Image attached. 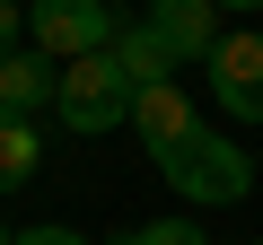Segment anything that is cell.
Returning <instances> with one entry per match:
<instances>
[{
  "label": "cell",
  "mask_w": 263,
  "mask_h": 245,
  "mask_svg": "<svg viewBox=\"0 0 263 245\" xmlns=\"http://www.w3.org/2000/svg\"><path fill=\"white\" fill-rule=\"evenodd\" d=\"M114 245H211V236H202V219H176V210H167V219L132 228V236H114Z\"/></svg>",
  "instance_id": "30bf717a"
},
{
  "label": "cell",
  "mask_w": 263,
  "mask_h": 245,
  "mask_svg": "<svg viewBox=\"0 0 263 245\" xmlns=\"http://www.w3.org/2000/svg\"><path fill=\"white\" fill-rule=\"evenodd\" d=\"M123 18L114 0H27V44L44 62H88V53H114Z\"/></svg>",
  "instance_id": "3957f363"
},
{
  "label": "cell",
  "mask_w": 263,
  "mask_h": 245,
  "mask_svg": "<svg viewBox=\"0 0 263 245\" xmlns=\"http://www.w3.org/2000/svg\"><path fill=\"white\" fill-rule=\"evenodd\" d=\"M53 96H62V62H44L35 44L0 53V114H35V105H53Z\"/></svg>",
  "instance_id": "8992f818"
},
{
  "label": "cell",
  "mask_w": 263,
  "mask_h": 245,
  "mask_svg": "<svg viewBox=\"0 0 263 245\" xmlns=\"http://www.w3.org/2000/svg\"><path fill=\"white\" fill-rule=\"evenodd\" d=\"M44 167V140H35V114H0V201H9L18 184H35Z\"/></svg>",
  "instance_id": "ba28073f"
},
{
  "label": "cell",
  "mask_w": 263,
  "mask_h": 245,
  "mask_svg": "<svg viewBox=\"0 0 263 245\" xmlns=\"http://www.w3.org/2000/svg\"><path fill=\"white\" fill-rule=\"evenodd\" d=\"M254 245H263V236H254Z\"/></svg>",
  "instance_id": "9a60e30c"
},
{
  "label": "cell",
  "mask_w": 263,
  "mask_h": 245,
  "mask_svg": "<svg viewBox=\"0 0 263 245\" xmlns=\"http://www.w3.org/2000/svg\"><path fill=\"white\" fill-rule=\"evenodd\" d=\"M149 167L176 184V201H184V210H228V201H246V193H254V158H246V140L211 132V122H193V132L158 140V149H149Z\"/></svg>",
  "instance_id": "6da1fadb"
},
{
  "label": "cell",
  "mask_w": 263,
  "mask_h": 245,
  "mask_svg": "<svg viewBox=\"0 0 263 245\" xmlns=\"http://www.w3.org/2000/svg\"><path fill=\"white\" fill-rule=\"evenodd\" d=\"M0 245H18V228H0Z\"/></svg>",
  "instance_id": "5bb4252c"
},
{
  "label": "cell",
  "mask_w": 263,
  "mask_h": 245,
  "mask_svg": "<svg viewBox=\"0 0 263 245\" xmlns=\"http://www.w3.org/2000/svg\"><path fill=\"white\" fill-rule=\"evenodd\" d=\"M114 62H123L132 88H167V79H176V53H167L149 27H123V35H114Z\"/></svg>",
  "instance_id": "9c48e42d"
},
{
  "label": "cell",
  "mask_w": 263,
  "mask_h": 245,
  "mask_svg": "<svg viewBox=\"0 0 263 245\" xmlns=\"http://www.w3.org/2000/svg\"><path fill=\"white\" fill-rule=\"evenodd\" d=\"M27 44V0H0V53Z\"/></svg>",
  "instance_id": "8fae6325"
},
{
  "label": "cell",
  "mask_w": 263,
  "mask_h": 245,
  "mask_svg": "<svg viewBox=\"0 0 263 245\" xmlns=\"http://www.w3.org/2000/svg\"><path fill=\"white\" fill-rule=\"evenodd\" d=\"M211 105L237 114V122H263V35L254 27L219 35V53H211Z\"/></svg>",
  "instance_id": "277c9868"
},
{
  "label": "cell",
  "mask_w": 263,
  "mask_h": 245,
  "mask_svg": "<svg viewBox=\"0 0 263 245\" xmlns=\"http://www.w3.org/2000/svg\"><path fill=\"white\" fill-rule=\"evenodd\" d=\"M18 245H88L79 228H18Z\"/></svg>",
  "instance_id": "7c38bea8"
},
{
  "label": "cell",
  "mask_w": 263,
  "mask_h": 245,
  "mask_svg": "<svg viewBox=\"0 0 263 245\" xmlns=\"http://www.w3.org/2000/svg\"><path fill=\"white\" fill-rule=\"evenodd\" d=\"M176 62H211L219 53V9L211 0H149V18H141Z\"/></svg>",
  "instance_id": "5b68a950"
},
{
  "label": "cell",
  "mask_w": 263,
  "mask_h": 245,
  "mask_svg": "<svg viewBox=\"0 0 263 245\" xmlns=\"http://www.w3.org/2000/svg\"><path fill=\"white\" fill-rule=\"evenodd\" d=\"M132 132H141V149H158V140L193 132V105H184V88H176V79H167V88H141V96H132Z\"/></svg>",
  "instance_id": "52a82bcc"
},
{
  "label": "cell",
  "mask_w": 263,
  "mask_h": 245,
  "mask_svg": "<svg viewBox=\"0 0 263 245\" xmlns=\"http://www.w3.org/2000/svg\"><path fill=\"white\" fill-rule=\"evenodd\" d=\"M132 96H141V88L123 79V62H114V53H88V62H62V96H53V114L70 122L79 140H105L114 122H132Z\"/></svg>",
  "instance_id": "7a4b0ae2"
},
{
  "label": "cell",
  "mask_w": 263,
  "mask_h": 245,
  "mask_svg": "<svg viewBox=\"0 0 263 245\" xmlns=\"http://www.w3.org/2000/svg\"><path fill=\"white\" fill-rule=\"evenodd\" d=\"M211 9H219V18H228V9H263V0H211Z\"/></svg>",
  "instance_id": "4fadbf2b"
}]
</instances>
